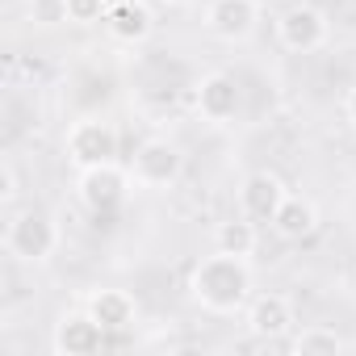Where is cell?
I'll return each mask as SVG.
<instances>
[{"instance_id": "7", "label": "cell", "mask_w": 356, "mask_h": 356, "mask_svg": "<svg viewBox=\"0 0 356 356\" xmlns=\"http://www.w3.org/2000/svg\"><path fill=\"white\" fill-rule=\"evenodd\" d=\"M202 26L218 42H248L260 26V0H206Z\"/></svg>"}, {"instance_id": "14", "label": "cell", "mask_w": 356, "mask_h": 356, "mask_svg": "<svg viewBox=\"0 0 356 356\" xmlns=\"http://www.w3.org/2000/svg\"><path fill=\"white\" fill-rule=\"evenodd\" d=\"M268 227H273L281 239L298 243V239L314 235V227H318V210H314V202H310V197H302V193H289V197L281 202V210H277V218H273Z\"/></svg>"}, {"instance_id": "18", "label": "cell", "mask_w": 356, "mask_h": 356, "mask_svg": "<svg viewBox=\"0 0 356 356\" xmlns=\"http://www.w3.org/2000/svg\"><path fill=\"white\" fill-rule=\"evenodd\" d=\"M30 17H34V26H59V22H67V5L63 0H30Z\"/></svg>"}, {"instance_id": "10", "label": "cell", "mask_w": 356, "mask_h": 356, "mask_svg": "<svg viewBox=\"0 0 356 356\" xmlns=\"http://www.w3.org/2000/svg\"><path fill=\"white\" fill-rule=\"evenodd\" d=\"M105 343H109V335H105V327L88 310L63 314L55 323V331H51V352L55 356H97Z\"/></svg>"}, {"instance_id": "4", "label": "cell", "mask_w": 356, "mask_h": 356, "mask_svg": "<svg viewBox=\"0 0 356 356\" xmlns=\"http://www.w3.org/2000/svg\"><path fill=\"white\" fill-rule=\"evenodd\" d=\"M130 185H134V181H130V168L118 163V159L92 163V168H80V172H76V197H80V206L92 210V214H113V210L126 202Z\"/></svg>"}, {"instance_id": "5", "label": "cell", "mask_w": 356, "mask_h": 356, "mask_svg": "<svg viewBox=\"0 0 356 356\" xmlns=\"http://www.w3.org/2000/svg\"><path fill=\"white\" fill-rule=\"evenodd\" d=\"M118 126L105 122V118H80L67 126V138H63V151H67V163L80 172V168H92V163H109L118 159Z\"/></svg>"}, {"instance_id": "17", "label": "cell", "mask_w": 356, "mask_h": 356, "mask_svg": "<svg viewBox=\"0 0 356 356\" xmlns=\"http://www.w3.org/2000/svg\"><path fill=\"white\" fill-rule=\"evenodd\" d=\"M67 5V22L72 26H105L109 0H63Z\"/></svg>"}, {"instance_id": "1", "label": "cell", "mask_w": 356, "mask_h": 356, "mask_svg": "<svg viewBox=\"0 0 356 356\" xmlns=\"http://www.w3.org/2000/svg\"><path fill=\"white\" fill-rule=\"evenodd\" d=\"M256 277L248 256H227L214 248V256H202L189 273V298L210 314H239L252 302Z\"/></svg>"}, {"instance_id": "11", "label": "cell", "mask_w": 356, "mask_h": 356, "mask_svg": "<svg viewBox=\"0 0 356 356\" xmlns=\"http://www.w3.org/2000/svg\"><path fill=\"white\" fill-rule=\"evenodd\" d=\"M285 197H289V189H285L281 176L273 168H256L239 185V214H248L252 222H273Z\"/></svg>"}, {"instance_id": "8", "label": "cell", "mask_w": 356, "mask_h": 356, "mask_svg": "<svg viewBox=\"0 0 356 356\" xmlns=\"http://www.w3.org/2000/svg\"><path fill=\"white\" fill-rule=\"evenodd\" d=\"M239 105H243V88H239V80H235L231 72H206V76L193 84V109H197V118L210 122V126L235 122Z\"/></svg>"}, {"instance_id": "19", "label": "cell", "mask_w": 356, "mask_h": 356, "mask_svg": "<svg viewBox=\"0 0 356 356\" xmlns=\"http://www.w3.org/2000/svg\"><path fill=\"white\" fill-rule=\"evenodd\" d=\"M13 197H17V168L13 159H0V202L13 206Z\"/></svg>"}, {"instance_id": "21", "label": "cell", "mask_w": 356, "mask_h": 356, "mask_svg": "<svg viewBox=\"0 0 356 356\" xmlns=\"http://www.w3.org/2000/svg\"><path fill=\"white\" fill-rule=\"evenodd\" d=\"M159 5H168V9H181V5H189V0H159Z\"/></svg>"}, {"instance_id": "16", "label": "cell", "mask_w": 356, "mask_h": 356, "mask_svg": "<svg viewBox=\"0 0 356 356\" xmlns=\"http://www.w3.org/2000/svg\"><path fill=\"white\" fill-rule=\"evenodd\" d=\"M348 348L352 343L335 327H323V323H310L289 339V352H298V356H335V352H348Z\"/></svg>"}, {"instance_id": "12", "label": "cell", "mask_w": 356, "mask_h": 356, "mask_svg": "<svg viewBox=\"0 0 356 356\" xmlns=\"http://www.w3.org/2000/svg\"><path fill=\"white\" fill-rule=\"evenodd\" d=\"M84 310L105 327V335H126V331H134V323H138V302H134V293L113 289V285L92 289V293L84 298Z\"/></svg>"}, {"instance_id": "20", "label": "cell", "mask_w": 356, "mask_h": 356, "mask_svg": "<svg viewBox=\"0 0 356 356\" xmlns=\"http://www.w3.org/2000/svg\"><path fill=\"white\" fill-rule=\"evenodd\" d=\"M343 118H348V126L356 130V88H352V92L343 97Z\"/></svg>"}, {"instance_id": "3", "label": "cell", "mask_w": 356, "mask_h": 356, "mask_svg": "<svg viewBox=\"0 0 356 356\" xmlns=\"http://www.w3.org/2000/svg\"><path fill=\"white\" fill-rule=\"evenodd\" d=\"M130 181L134 189H147V193H163L181 181L185 172V151L176 147L172 138H143L130 155Z\"/></svg>"}, {"instance_id": "2", "label": "cell", "mask_w": 356, "mask_h": 356, "mask_svg": "<svg viewBox=\"0 0 356 356\" xmlns=\"http://www.w3.org/2000/svg\"><path fill=\"white\" fill-rule=\"evenodd\" d=\"M63 243V231L55 222V214L47 210H17L9 214L5 222V252L17 260V264H47Z\"/></svg>"}, {"instance_id": "15", "label": "cell", "mask_w": 356, "mask_h": 356, "mask_svg": "<svg viewBox=\"0 0 356 356\" xmlns=\"http://www.w3.org/2000/svg\"><path fill=\"white\" fill-rule=\"evenodd\" d=\"M214 248L218 252H227V256H256V248H260V231H256V222L248 218V214H239V218H227V222H218V231H214Z\"/></svg>"}, {"instance_id": "6", "label": "cell", "mask_w": 356, "mask_h": 356, "mask_svg": "<svg viewBox=\"0 0 356 356\" xmlns=\"http://www.w3.org/2000/svg\"><path fill=\"white\" fill-rule=\"evenodd\" d=\"M331 38V17L318 9V5H306V0H298V5H289L281 17H277V42L289 51V55H314L323 51Z\"/></svg>"}, {"instance_id": "13", "label": "cell", "mask_w": 356, "mask_h": 356, "mask_svg": "<svg viewBox=\"0 0 356 356\" xmlns=\"http://www.w3.org/2000/svg\"><path fill=\"white\" fill-rule=\"evenodd\" d=\"M105 30L113 42L122 47H143L155 34V13L147 0H109V13H105Z\"/></svg>"}, {"instance_id": "9", "label": "cell", "mask_w": 356, "mask_h": 356, "mask_svg": "<svg viewBox=\"0 0 356 356\" xmlns=\"http://www.w3.org/2000/svg\"><path fill=\"white\" fill-rule=\"evenodd\" d=\"M243 327L264 339V343H277L285 335H293L298 327V314H293V302L285 293H252V302L243 306Z\"/></svg>"}]
</instances>
